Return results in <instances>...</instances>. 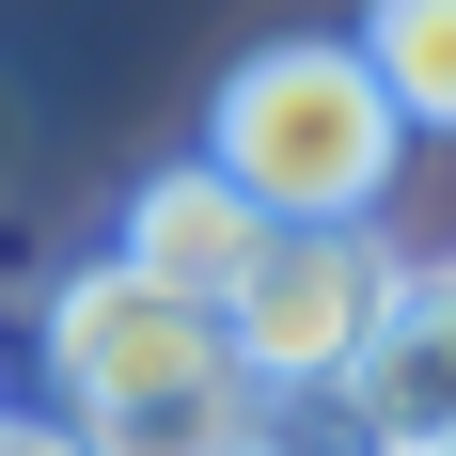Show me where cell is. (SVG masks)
I'll return each instance as SVG.
<instances>
[{"label": "cell", "instance_id": "obj_1", "mask_svg": "<svg viewBox=\"0 0 456 456\" xmlns=\"http://www.w3.org/2000/svg\"><path fill=\"white\" fill-rule=\"evenodd\" d=\"M205 158H221L268 221H378L410 174V110L362 63V32H268L236 47L205 94Z\"/></svg>", "mask_w": 456, "mask_h": 456}, {"label": "cell", "instance_id": "obj_2", "mask_svg": "<svg viewBox=\"0 0 456 456\" xmlns=\"http://www.w3.org/2000/svg\"><path fill=\"white\" fill-rule=\"evenodd\" d=\"M410 252L378 221H268V252H252V283L221 299L236 362L268 378V394H330V378H362V346L394 330V299H410Z\"/></svg>", "mask_w": 456, "mask_h": 456}, {"label": "cell", "instance_id": "obj_3", "mask_svg": "<svg viewBox=\"0 0 456 456\" xmlns=\"http://www.w3.org/2000/svg\"><path fill=\"white\" fill-rule=\"evenodd\" d=\"M32 346H47V378H63V425H79V410H110V394H158V378L221 362L236 330L205 315V299H174L158 268L94 252V268H63V283L32 299Z\"/></svg>", "mask_w": 456, "mask_h": 456}, {"label": "cell", "instance_id": "obj_4", "mask_svg": "<svg viewBox=\"0 0 456 456\" xmlns=\"http://www.w3.org/2000/svg\"><path fill=\"white\" fill-rule=\"evenodd\" d=\"M110 252L221 315L236 283H252V252H268V205H252L221 158H174V174H142V189H126V236H110Z\"/></svg>", "mask_w": 456, "mask_h": 456}, {"label": "cell", "instance_id": "obj_5", "mask_svg": "<svg viewBox=\"0 0 456 456\" xmlns=\"http://www.w3.org/2000/svg\"><path fill=\"white\" fill-rule=\"evenodd\" d=\"M79 441H94V456H252V441H268V378L221 346V362L158 378V394H110V410H79Z\"/></svg>", "mask_w": 456, "mask_h": 456}, {"label": "cell", "instance_id": "obj_6", "mask_svg": "<svg viewBox=\"0 0 456 456\" xmlns=\"http://www.w3.org/2000/svg\"><path fill=\"white\" fill-rule=\"evenodd\" d=\"M346 394H362L394 441H456V283H441V268L394 299V330L362 346V378H346Z\"/></svg>", "mask_w": 456, "mask_h": 456}, {"label": "cell", "instance_id": "obj_7", "mask_svg": "<svg viewBox=\"0 0 456 456\" xmlns=\"http://www.w3.org/2000/svg\"><path fill=\"white\" fill-rule=\"evenodd\" d=\"M362 63L394 79L410 142H456V0H362Z\"/></svg>", "mask_w": 456, "mask_h": 456}, {"label": "cell", "instance_id": "obj_8", "mask_svg": "<svg viewBox=\"0 0 456 456\" xmlns=\"http://www.w3.org/2000/svg\"><path fill=\"white\" fill-rule=\"evenodd\" d=\"M252 456H410V441L330 378V394H268V441H252Z\"/></svg>", "mask_w": 456, "mask_h": 456}, {"label": "cell", "instance_id": "obj_9", "mask_svg": "<svg viewBox=\"0 0 456 456\" xmlns=\"http://www.w3.org/2000/svg\"><path fill=\"white\" fill-rule=\"evenodd\" d=\"M0 456H94V441H79V425H16V410H0Z\"/></svg>", "mask_w": 456, "mask_h": 456}, {"label": "cell", "instance_id": "obj_10", "mask_svg": "<svg viewBox=\"0 0 456 456\" xmlns=\"http://www.w3.org/2000/svg\"><path fill=\"white\" fill-rule=\"evenodd\" d=\"M410 456H456V441H410Z\"/></svg>", "mask_w": 456, "mask_h": 456}, {"label": "cell", "instance_id": "obj_11", "mask_svg": "<svg viewBox=\"0 0 456 456\" xmlns=\"http://www.w3.org/2000/svg\"><path fill=\"white\" fill-rule=\"evenodd\" d=\"M441 283H456V268H441Z\"/></svg>", "mask_w": 456, "mask_h": 456}]
</instances>
